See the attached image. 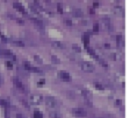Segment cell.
I'll return each mask as SVG.
<instances>
[{
    "label": "cell",
    "instance_id": "obj_5",
    "mask_svg": "<svg viewBox=\"0 0 128 118\" xmlns=\"http://www.w3.org/2000/svg\"><path fill=\"white\" fill-rule=\"evenodd\" d=\"M71 111L73 112V114H75V115L78 116V117H85V116L87 115L86 110L83 109V108H80V107H78V108H73Z\"/></svg>",
    "mask_w": 128,
    "mask_h": 118
},
{
    "label": "cell",
    "instance_id": "obj_29",
    "mask_svg": "<svg viewBox=\"0 0 128 118\" xmlns=\"http://www.w3.org/2000/svg\"><path fill=\"white\" fill-rule=\"evenodd\" d=\"M99 61H100V63H101L102 66H105V67L107 66V62H106L105 60H103V59H99Z\"/></svg>",
    "mask_w": 128,
    "mask_h": 118
},
{
    "label": "cell",
    "instance_id": "obj_30",
    "mask_svg": "<svg viewBox=\"0 0 128 118\" xmlns=\"http://www.w3.org/2000/svg\"><path fill=\"white\" fill-rule=\"evenodd\" d=\"M6 65H7V67H8V68H12V67H13L12 62H10V61H7V62H6Z\"/></svg>",
    "mask_w": 128,
    "mask_h": 118
},
{
    "label": "cell",
    "instance_id": "obj_1",
    "mask_svg": "<svg viewBox=\"0 0 128 118\" xmlns=\"http://www.w3.org/2000/svg\"><path fill=\"white\" fill-rule=\"evenodd\" d=\"M29 101L32 104H40L43 101V97L40 94H31L29 97Z\"/></svg>",
    "mask_w": 128,
    "mask_h": 118
},
{
    "label": "cell",
    "instance_id": "obj_3",
    "mask_svg": "<svg viewBox=\"0 0 128 118\" xmlns=\"http://www.w3.org/2000/svg\"><path fill=\"white\" fill-rule=\"evenodd\" d=\"M12 80H13V83H14V85L16 86V88H17V89H19L20 91H23V92H25V91H26L24 84L22 83V81H21L19 78H17V77H13V78H12Z\"/></svg>",
    "mask_w": 128,
    "mask_h": 118
},
{
    "label": "cell",
    "instance_id": "obj_8",
    "mask_svg": "<svg viewBox=\"0 0 128 118\" xmlns=\"http://www.w3.org/2000/svg\"><path fill=\"white\" fill-rule=\"evenodd\" d=\"M0 56H13V53L8 49H0Z\"/></svg>",
    "mask_w": 128,
    "mask_h": 118
},
{
    "label": "cell",
    "instance_id": "obj_28",
    "mask_svg": "<svg viewBox=\"0 0 128 118\" xmlns=\"http://www.w3.org/2000/svg\"><path fill=\"white\" fill-rule=\"evenodd\" d=\"M87 50H88V52H89L90 54H92V55H93L94 57H96V56H97V55L95 54V52H94V51H93V50H92L91 48H87Z\"/></svg>",
    "mask_w": 128,
    "mask_h": 118
},
{
    "label": "cell",
    "instance_id": "obj_20",
    "mask_svg": "<svg viewBox=\"0 0 128 118\" xmlns=\"http://www.w3.org/2000/svg\"><path fill=\"white\" fill-rule=\"evenodd\" d=\"M33 117H34V118H43V115H42V113H40L39 111H35Z\"/></svg>",
    "mask_w": 128,
    "mask_h": 118
},
{
    "label": "cell",
    "instance_id": "obj_15",
    "mask_svg": "<svg viewBox=\"0 0 128 118\" xmlns=\"http://www.w3.org/2000/svg\"><path fill=\"white\" fill-rule=\"evenodd\" d=\"M116 41H117V45H122L123 44V37L121 35H117L116 36Z\"/></svg>",
    "mask_w": 128,
    "mask_h": 118
},
{
    "label": "cell",
    "instance_id": "obj_26",
    "mask_svg": "<svg viewBox=\"0 0 128 118\" xmlns=\"http://www.w3.org/2000/svg\"><path fill=\"white\" fill-rule=\"evenodd\" d=\"M34 59H35L37 62H39V63H42V62H43V60H42L38 55H35V56H34Z\"/></svg>",
    "mask_w": 128,
    "mask_h": 118
},
{
    "label": "cell",
    "instance_id": "obj_31",
    "mask_svg": "<svg viewBox=\"0 0 128 118\" xmlns=\"http://www.w3.org/2000/svg\"><path fill=\"white\" fill-rule=\"evenodd\" d=\"M57 7H58V11L59 12H62V4L61 3H58L57 4Z\"/></svg>",
    "mask_w": 128,
    "mask_h": 118
},
{
    "label": "cell",
    "instance_id": "obj_33",
    "mask_svg": "<svg viewBox=\"0 0 128 118\" xmlns=\"http://www.w3.org/2000/svg\"><path fill=\"white\" fill-rule=\"evenodd\" d=\"M0 37H1L2 39H3V41H5V42L7 41V37H6V36H4V35H2L1 33H0Z\"/></svg>",
    "mask_w": 128,
    "mask_h": 118
},
{
    "label": "cell",
    "instance_id": "obj_13",
    "mask_svg": "<svg viewBox=\"0 0 128 118\" xmlns=\"http://www.w3.org/2000/svg\"><path fill=\"white\" fill-rule=\"evenodd\" d=\"M114 11H115L116 13L120 14V13H123V8H122L120 5H115V6H114Z\"/></svg>",
    "mask_w": 128,
    "mask_h": 118
},
{
    "label": "cell",
    "instance_id": "obj_21",
    "mask_svg": "<svg viewBox=\"0 0 128 118\" xmlns=\"http://www.w3.org/2000/svg\"><path fill=\"white\" fill-rule=\"evenodd\" d=\"M0 105L3 107H8V102L4 99H0Z\"/></svg>",
    "mask_w": 128,
    "mask_h": 118
},
{
    "label": "cell",
    "instance_id": "obj_17",
    "mask_svg": "<svg viewBox=\"0 0 128 118\" xmlns=\"http://www.w3.org/2000/svg\"><path fill=\"white\" fill-rule=\"evenodd\" d=\"M13 44H15L17 46H21V47L24 46V42H22L21 40H13Z\"/></svg>",
    "mask_w": 128,
    "mask_h": 118
},
{
    "label": "cell",
    "instance_id": "obj_24",
    "mask_svg": "<svg viewBox=\"0 0 128 118\" xmlns=\"http://www.w3.org/2000/svg\"><path fill=\"white\" fill-rule=\"evenodd\" d=\"M65 23H66L68 26H72V25H73V21L70 20V19H65Z\"/></svg>",
    "mask_w": 128,
    "mask_h": 118
},
{
    "label": "cell",
    "instance_id": "obj_18",
    "mask_svg": "<svg viewBox=\"0 0 128 118\" xmlns=\"http://www.w3.org/2000/svg\"><path fill=\"white\" fill-rule=\"evenodd\" d=\"M66 94H67L68 98H70V99H74L75 98V93L73 91H67Z\"/></svg>",
    "mask_w": 128,
    "mask_h": 118
},
{
    "label": "cell",
    "instance_id": "obj_22",
    "mask_svg": "<svg viewBox=\"0 0 128 118\" xmlns=\"http://www.w3.org/2000/svg\"><path fill=\"white\" fill-rule=\"evenodd\" d=\"M51 59H52V61H53L54 63H59V61H60L59 58H58L57 56H55V55H52V56H51Z\"/></svg>",
    "mask_w": 128,
    "mask_h": 118
},
{
    "label": "cell",
    "instance_id": "obj_10",
    "mask_svg": "<svg viewBox=\"0 0 128 118\" xmlns=\"http://www.w3.org/2000/svg\"><path fill=\"white\" fill-rule=\"evenodd\" d=\"M73 13H74V15L77 16V17H81V16L83 15L82 10L79 9V8H74V9H73Z\"/></svg>",
    "mask_w": 128,
    "mask_h": 118
},
{
    "label": "cell",
    "instance_id": "obj_35",
    "mask_svg": "<svg viewBox=\"0 0 128 118\" xmlns=\"http://www.w3.org/2000/svg\"><path fill=\"white\" fill-rule=\"evenodd\" d=\"M2 84H3V77H2V75L0 74V87L2 86Z\"/></svg>",
    "mask_w": 128,
    "mask_h": 118
},
{
    "label": "cell",
    "instance_id": "obj_32",
    "mask_svg": "<svg viewBox=\"0 0 128 118\" xmlns=\"http://www.w3.org/2000/svg\"><path fill=\"white\" fill-rule=\"evenodd\" d=\"M16 20H17V22H18V23H20L21 25H23V24H24V21H23L22 19H19V18H16Z\"/></svg>",
    "mask_w": 128,
    "mask_h": 118
},
{
    "label": "cell",
    "instance_id": "obj_4",
    "mask_svg": "<svg viewBox=\"0 0 128 118\" xmlns=\"http://www.w3.org/2000/svg\"><path fill=\"white\" fill-rule=\"evenodd\" d=\"M45 103H46V105L48 107H51V108H54L57 105L56 99L54 97H52V96H46L45 97Z\"/></svg>",
    "mask_w": 128,
    "mask_h": 118
},
{
    "label": "cell",
    "instance_id": "obj_11",
    "mask_svg": "<svg viewBox=\"0 0 128 118\" xmlns=\"http://www.w3.org/2000/svg\"><path fill=\"white\" fill-rule=\"evenodd\" d=\"M49 116L51 118H61V115L59 112H56V111H51L49 113Z\"/></svg>",
    "mask_w": 128,
    "mask_h": 118
},
{
    "label": "cell",
    "instance_id": "obj_6",
    "mask_svg": "<svg viewBox=\"0 0 128 118\" xmlns=\"http://www.w3.org/2000/svg\"><path fill=\"white\" fill-rule=\"evenodd\" d=\"M59 76H60L61 79L65 80V81H70V79H71V76H70L69 73L66 72V71H60V72H59Z\"/></svg>",
    "mask_w": 128,
    "mask_h": 118
},
{
    "label": "cell",
    "instance_id": "obj_27",
    "mask_svg": "<svg viewBox=\"0 0 128 118\" xmlns=\"http://www.w3.org/2000/svg\"><path fill=\"white\" fill-rule=\"evenodd\" d=\"M72 47H73L76 51H80V50H81V49H80V47H79V45H77V44H73V45H72Z\"/></svg>",
    "mask_w": 128,
    "mask_h": 118
},
{
    "label": "cell",
    "instance_id": "obj_14",
    "mask_svg": "<svg viewBox=\"0 0 128 118\" xmlns=\"http://www.w3.org/2000/svg\"><path fill=\"white\" fill-rule=\"evenodd\" d=\"M81 93H82V95H83L85 98H90V96H91V93H90L88 90H85V89H82Z\"/></svg>",
    "mask_w": 128,
    "mask_h": 118
},
{
    "label": "cell",
    "instance_id": "obj_19",
    "mask_svg": "<svg viewBox=\"0 0 128 118\" xmlns=\"http://www.w3.org/2000/svg\"><path fill=\"white\" fill-rule=\"evenodd\" d=\"M23 65H24V67H25L26 70H30V68L32 67V65H31L29 62H27V61H24V62H23Z\"/></svg>",
    "mask_w": 128,
    "mask_h": 118
},
{
    "label": "cell",
    "instance_id": "obj_7",
    "mask_svg": "<svg viewBox=\"0 0 128 118\" xmlns=\"http://www.w3.org/2000/svg\"><path fill=\"white\" fill-rule=\"evenodd\" d=\"M13 6H14V8H16L17 10H19V11L25 13V8H24V6H23L21 3H19V2H14V3H13Z\"/></svg>",
    "mask_w": 128,
    "mask_h": 118
},
{
    "label": "cell",
    "instance_id": "obj_2",
    "mask_svg": "<svg viewBox=\"0 0 128 118\" xmlns=\"http://www.w3.org/2000/svg\"><path fill=\"white\" fill-rule=\"evenodd\" d=\"M81 68L85 72H93L94 71V65L89 61H83L81 63Z\"/></svg>",
    "mask_w": 128,
    "mask_h": 118
},
{
    "label": "cell",
    "instance_id": "obj_25",
    "mask_svg": "<svg viewBox=\"0 0 128 118\" xmlns=\"http://www.w3.org/2000/svg\"><path fill=\"white\" fill-rule=\"evenodd\" d=\"M93 30H94L95 32H98V31H99V25H98L97 23H94V25H93Z\"/></svg>",
    "mask_w": 128,
    "mask_h": 118
},
{
    "label": "cell",
    "instance_id": "obj_23",
    "mask_svg": "<svg viewBox=\"0 0 128 118\" xmlns=\"http://www.w3.org/2000/svg\"><path fill=\"white\" fill-rule=\"evenodd\" d=\"M94 85H95V87H97V88H98V89H100V90H101V89H104L103 85H102V84H100L99 82H95V83H94Z\"/></svg>",
    "mask_w": 128,
    "mask_h": 118
},
{
    "label": "cell",
    "instance_id": "obj_16",
    "mask_svg": "<svg viewBox=\"0 0 128 118\" xmlns=\"http://www.w3.org/2000/svg\"><path fill=\"white\" fill-rule=\"evenodd\" d=\"M29 71H32V72H35V73H42V70H41L40 68H38V67H34V66H32V67L30 68Z\"/></svg>",
    "mask_w": 128,
    "mask_h": 118
},
{
    "label": "cell",
    "instance_id": "obj_36",
    "mask_svg": "<svg viewBox=\"0 0 128 118\" xmlns=\"http://www.w3.org/2000/svg\"><path fill=\"white\" fill-rule=\"evenodd\" d=\"M121 103H122V101H121V100H119V99H118V100H116V104H117V105H121Z\"/></svg>",
    "mask_w": 128,
    "mask_h": 118
},
{
    "label": "cell",
    "instance_id": "obj_12",
    "mask_svg": "<svg viewBox=\"0 0 128 118\" xmlns=\"http://www.w3.org/2000/svg\"><path fill=\"white\" fill-rule=\"evenodd\" d=\"M32 20L34 21V23L38 26V27H40V28H43V22L40 20V19H38V18H32Z\"/></svg>",
    "mask_w": 128,
    "mask_h": 118
},
{
    "label": "cell",
    "instance_id": "obj_34",
    "mask_svg": "<svg viewBox=\"0 0 128 118\" xmlns=\"http://www.w3.org/2000/svg\"><path fill=\"white\" fill-rule=\"evenodd\" d=\"M16 118H25V117H24L22 114H20V113H17V114H16Z\"/></svg>",
    "mask_w": 128,
    "mask_h": 118
},
{
    "label": "cell",
    "instance_id": "obj_9",
    "mask_svg": "<svg viewBox=\"0 0 128 118\" xmlns=\"http://www.w3.org/2000/svg\"><path fill=\"white\" fill-rule=\"evenodd\" d=\"M52 45L54 47H56V48H59V49H63L64 48V44L62 42H60V41H53Z\"/></svg>",
    "mask_w": 128,
    "mask_h": 118
}]
</instances>
